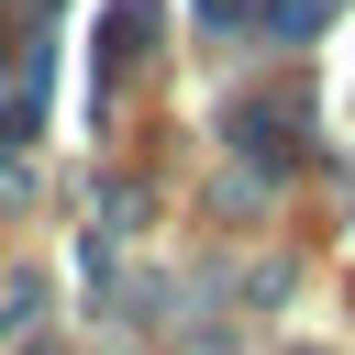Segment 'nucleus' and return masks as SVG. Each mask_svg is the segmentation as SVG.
Segmentation results:
<instances>
[{
	"mask_svg": "<svg viewBox=\"0 0 355 355\" xmlns=\"http://www.w3.org/2000/svg\"><path fill=\"white\" fill-rule=\"evenodd\" d=\"M233 144L255 155V178H288L300 166V111L288 100H233Z\"/></svg>",
	"mask_w": 355,
	"mask_h": 355,
	"instance_id": "1",
	"label": "nucleus"
},
{
	"mask_svg": "<svg viewBox=\"0 0 355 355\" xmlns=\"http://www.w3.org/2000/svg\"><path fill=\"white\" fill-rule=\"evenodd\" d=\"M133 55H155V0H122V11L100 22V89H122Z\"/></svg>",
	"mask_w": 355,
	"mask_h": 355,
	"instance_id": "2",
	"label": "nucleus"
}]
</instances>
